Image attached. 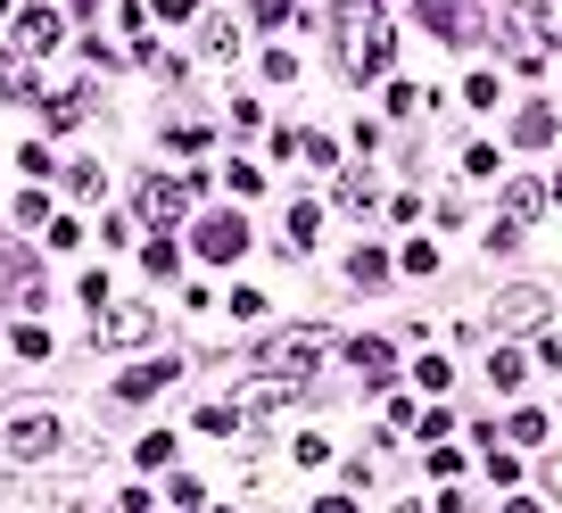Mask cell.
<instances>
[{"mask_svg":"<svg viewBox=\"0 0 562 513\" xmlns=\"http://www.w3.org/2000/svg\"><path fill=\"white\" fill-rule=\"evenodd\" d=\"M241 248H248L241 215H207V224H199V257H241Z\"/></svg>","mask_w":562,"mask_h":513,"instance_id":"7","label":"cell"},{"mask_svg":"<svg viewBox=\"0 0 562 513\" xmlns=\"http://www.w3.org/2000/svg\"><path fill=\"white\" fill-rule=\"evenodd\" d=\"M92 108H99V92H92V83H75V92L50 100V116H42V125H50V133H67V125H75V116H92Z\"/></svg>","mask_w":562,"mask_h":513,"instance_id":"11","label":"cell"},{"mask_svg":"<svg viewBox=\"0 0 562 513\" xmlns=\"http://www.w3.org/2000/svg\"><path fill=\"white\" fill-rule=\"evenodd\" d=\"M323 348H331V340H323L315 324H306V331H273V340H265V364H273V373H315Z\"/></svg>","mask_w":562,"mask_h":513,"instance_id":"3","label":"cell"},{"mask_svg":"<svg viewBox=\"0 0 562 513\" xmlns=\"http://www.w3.org/2000/svg\"><path fill=\"white\" fill-rule=\"evenodd\" d=\"M207 50H215V58H241V25H232V18H207Z\"/></svg>","mask_w":562,"mask_h":513,"instance_id":"19","label":"cell"},{"mask_svg":"<svg viewBox=\"0 0 562 513\" xmlns=\"http://www.w3.org/2000/svg\"><path fill=\"white\" fill-rule=\"evenodd\" d=\"M513 141H522V150H538V141H554V108H522V125H513Z\"/></svg>","mask_w":562,"mask_h":513,"instance_id":"17","label":"cell"},{"mask_svg":"<svg viewBox=\"0 0 562 513\" xmlns=\"http://www.w3.org/2000/svg\"><path fill=\"white\" fill-rule=\"evenodd\" d=\"M141 215H150V224H174V215H190V190H174L166 174H150V183H141Z\"/></svg>","mask_w":562,"mask_h":513,"instance_id":"8","label":"cell"},{"mask_svg":"<svg viewBox=\"0 0 562 513\" xmlns=\"http://www.w3.org/2000/svg\"><path fill=\"white\" fill-rule=\"evenodd\" d=\"M339 199H348V208L364 215V208H373V174H348V183H339Z\"/></svg>","mask_w":562,"mask_h":513,"instance_id":"22","label":"cell"},{"mask_svg":"<svg viewBox=\"0 0 562 513\" xmlns=\"http://www.w3.org/2000/svg\"><path fill=\"white\" fill-rule=\"evenodd\" d=\"M422 25H431L438 42H464L471 18H464V0H422Z\"/></svg>","mask_w":562,"mask_h":513,"instance_id":"12","label":"cell"},{"mask_svg":"<svg viewBox=\"0 0 562 513\" xmlns=\"http://www.w3.org/2000/svg\"><path fill=\"white\" fill-rule=\"evenodd\" d=\"M141 464H150V473H157V464H174V431H150V439H141Z\"/></svg>","mask_w":562,"mask_h":513,"instance_id":"21","label":"cell"},{"mask_svg":"<svg viewBox=\"0 0 562 513\" xmlns=\"http://www.w3.org/2000/svg\"><path fill=\"white\" fill-rule=\"evenodd\" d=\"M315 241H323V208L298 199V208H290V248H315Z\"/></svg>","mask_w":562,"mask_h":513,"instance_id":"16","label":"cell"},{"mask_svg":"<svg viewBox=\"0 0 562 513\" xmlns=\"http://www.w3.org/2000/svg\"><path fill=\"white\" fill-rule=\"evenodd\" d=\"M488 315H496V331H538L546 315H554V299H546L538 282H513V290H496V306H488Z\"/></svg>","mask_w":562,"mask_h":513,"instance_id":"2","label":"cell"},{"mask_svg":"<svg viewBox=\"0 0 562 513\" xmlns=\"http://www.w3.org/2000/svg\"><path fill=\"white\" fill-rule=\"evenodd\" d=\"M554 415H562V406H554Z\"/></svg>","mask_w":562,"mask_h":513,"instance_id":"28","label":"cell"},{"mask_svg":"<svg viewBox=\"0 0 562 513\" xmlns=\"http://www.w3.org/2000/svg\"><path fill=\"white\" fill-rule=\"evenodd\" d=\"M546 357H554V364H562V331H554V340H546Z\"/></svg>","mask_w":562,"mask_h":513,"instance_id":"27","label":"cell"},{"mask_svg":"<svg viewBox=\"0 0 562 513\" xmlns=\"http://www.w3.org/2000/svg\"><path fill=\"white\" fill-rule=\"evenodd\" d=\"M538 208H546L538 183H505V215H538Z\"/></svg>","mask_w":562,"mask_h":513,"instance_id":"20","label":"cell"},{"mask_svg":"<svg viewBox=\"0 0 562 513\" xmlns=\"http://www.w3.org/2000/svg\"><path fill=\"white\" fill-rule=\"evenodd\" d=\"M538 25H546V42H562V0H538Z\"/></svg>","mask_w":562,"mask_h":513,"instance_id":"26","label":"cell"},{"mask_svg":"<svg viewBox=\"0 0 562 513\" xmlns=\"http://www.w3.org/2000/svg\"><path fill=\"white\" fill-rule=\"evenodd\" d=\"M150 18H166V25H183V18H199L190 0H150Z\"/></svg>","mask_w":562,"mask_h":513,"instance_id":"24","label":"cell"},{"mask_svg":"<svg viewBox=\"0 0 562 513\" xmlns=\"http://www.w3.org/2000/svg\"><path fill=\"white\" fill-rule=\"evenodd\" d=\"M50 447H58V422L42 415V406H9V456L34 464V456H50Z\"/></svg>","mask_w":562,"mask_h":513,"instance_id":"4","label":"cell"},{"mask_svg":"<svg viewBox=\"0 0 562 513\" xmlns=\"http://www.w3.org/2000/svg\"><path fill=\"white\" fill-rule=\"evenodd\" d=\"M522 373H529V364L513 357V348H496V357H488V381H496V389H522Z\"/></svg>","mask_w":562,"mask_h":513,"instance_id":"18","label":"cell"},{"mask_svg":"<svg viewBox=\"0 0 562 513\" xmlns=\"http://www.w3.org/2000/svg\"><path fill=\"white\" fill-rule=\"evenodd\" d=\"M157 331L150 306H99V348H141Z\"/></svg>","mask_w":562,"mask_h":513,"instance_id":"5","label":"cell"},{"mask_svg":"<svg viewBox=\"0 0 562 513\" xmlns=\"http://www.w3.org/2000/svg\"><path fill=\"white\" fill-rule=\"evenodd\" d=\"M58 34H67V25H58L50 9H25V18H17V42H9V50H17V58H42V50H58Z\"/></svg>","mask_w":562,"mask_h":513,"instance_id":"6","label":"cell"},{"mask_svg":"<svg viewBox=\"0 0 562 513\" xmlns=\"http://www.w3.org/2000/svg\"><path fill=\"white\" fill-rule=\"evenodd\" d=\"M174 373H183V364H174V357H157V364H132V373L116 381V398H132V406H141V398H157V389H166Z\"/></svg>","mask_w":562,"mask_h":513,"instance_id":"9","label":"cell"},{"mask_svg":"<svg viewBox=\"0 0 562 513\" xmlns=\"http://www.w3.org/2000/svg\"><path fill=\"white\" fill-rule=\"evenodd\" d=\"M389 282V257H380V248H356V257H348V290H380Z\"/></svg>","mask_w":562,"mask_h":513,"instance_id":"14","label":"cell"},{"mask_svg":"<svg viewBox=\"0 0 562 513\" xmlns=\"http://www.w3.org/2000/svg\"><path fill=\"white\" fill-rule=\"evenodd\" d=\"M298 158H306V166H331L339 150H331V141H323V133H298Z\"/></svg>","mask_w":562,"mask_h":513,"instance_id":"23","label":"cell"},{"mask_svg":"<svg viewBox=\"0 0 562 513\" xmlns=\"http://www.w3.org/2000/svg\"><path fill=\"white\" fill-rule=\"evenodd\" d=\"M348 357H356L373 381H389V373H397V348H389V340H373V331H364V340H348Z\"/></svg>","mask_w":562,"mask_h":513,"instance_id":"13","label":"cell"},{"mask_svg":"<svg viewBox=\"0 0 562 513\" xmlns=\"http://www.w3.org/2000/svg\"><path fill=\"white\" fill-rule=\"evenodd\" d=\"M166 141H174L183 158H199V150H207V125H199V116L183 108V116H166Z\"/></svg>","mask_w":562,"mask_h":513,"instance_id":"15","label":"cell"},{"mask_svg":"<svg viewBox=\"0 0 562 513\" xmlns=\"http://www.w3.org/2000/svg\"><path fill=\"white\" fill-rule=\"evenodd\" d=\"M257 9V25H290V0H248Z\"/></svg>","mask_w":562,"mask_h":513,"instance_id":"25","label":"cell"},{"mask_svg":"<svg viewBox=\"0 0 562 513\" xmlns=\"http://www.w3.org/2000/svg\"><path fill=\"white\" fill-rule=\"evenodd\" d=\"M298 398V373H273V381H248L241 389V415H273V406Z\"/></svg>","mask_w":562,"mask_h":513,"instance_id":"10","label":"cell"},{"mask_svg":"<svg viewBox=\"0 0 562 513\" xmlns=\"http://www.w3.org/2000/svg\"><path fill=\"white\" fill-rule=\"evenodd\" d=\"M339 58H348V75H380L397 58V42H389V25H380V0H356V9H339Z\"/></svg>","mask_w":562,"mask_h":513,"instance_id":"1","label":"cell"}]
</instances>
